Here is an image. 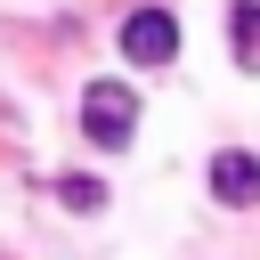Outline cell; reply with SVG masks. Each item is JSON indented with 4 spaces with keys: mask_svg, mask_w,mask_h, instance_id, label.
I'll return each mask as SVG.
<instances>
[{
    "mask_svg": "<svg viewBox=\"0 0 260 260\" xmlns=\"http://www.w3.org/2000/svg\"><path fill=\"white\" fill-rule=\"evenodd\" d=\"M49 195H57L65 211H106V187H98V179H81V171H57V179H49Z\"/></svg>",
    "mask_w": 260,
    "mask_h": 260,
    "instance_id": "cell-5",
    "label": "cell"
},
{
    "mask_svg": "<svg viewBox=\"0 0 260 260\" xmlns=\"http://www.w3.org/2000/svg\"><path fill=\"white\" fill-rule=\"evenodd\" d=\"M122 57H130V65H171V57H179V16H171V8H138V16L122 24Z\"/></svg>",
    "mask_w": 260,
    "mask_h": 260,
    "instance_id": "cell-2",
    "label": "cell"
},
{
    "mask_svg": "<svg viewBox=\"0 0 260 260\" xmlns=\"http://www.w3.org/2000/svg\"><path fill=\"white\" fill-rule=\"evenodd\" d=\"M228 32H236V65L260 73V0H228Z\"/></svg>",
    "mask_w": 260,
    "mask_h": 260,
    "instance_id": "cell-4",
    "label": "cell"
},
{
    "mask_svg": "<svg viewBox=\"0 0 260 260\" xmlns=\"http://www.w3.org/2000/svg\"><path fill=\"white\" fill-rule=\"evenodd\" d=\"M211 195H219V203H236V211H252V203H260V154L219 146V154H211Z\"/></svg>",
    "mask_w": 260,
    "mask_h": 260,
    "instance_id": "cell-3",
    "label": "cell"
},
{
    "mask_svg": "<svg viewBox=\"0 0 260 260\" xmlns=\"http://www.w3.org/2000/svg\"><path fill=\"white\" fill-rule=\"evenodd\" d=\"M81 130H89V146L122 154L130 130H138V98H130L122 81H89V89H81Z\"/></svg>",
    "mask_w": 260,
    "mask_h": 260,
    "instance_id": "cell-1",
    "label": "cell"
}]
</instances>
